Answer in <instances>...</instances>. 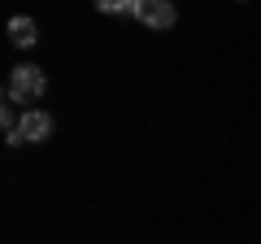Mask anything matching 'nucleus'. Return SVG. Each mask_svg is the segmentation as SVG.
Returning a JSON list of instances; mask_svg holds the SVG:
<instances>
[{"label": "nucleus", "mask_w": 261, "mask_h": 244, "mask_svg": "<svg viewBox=\"0 0 261 244\" xmlns=\"http://www.w3.org/2000/svg\"><path fill=\"white\" fill-rule=\"evenodd\" d=\"M96 9H100V13H130V9H135V0H96Z\"/></svg>", "instance_id": "39448f33"}, {"label": "nucleus", "mask_w": 261, "mask_h": 244, "mask_svg": "<svg viewBox=\"0 0 261 244\" xmlns=\"http://www.w3.org/2000/svg\"><path fill=\"white\" fill-rule=\"evenodd\" d=\"M9 39H13L18 48H31V44L39 39V27H35L31 18H13V22H9Z\"/></svg>", "instance_id": "20e7f679"}, {"label": "nucleus", "mask_w": 261, "mask_h": 244, "mask_svg": "<svg viewBox=\"0 0 261 244\" xmlns=\"http://www.w3.org/2000/svg\"><path fill=\"white\" fill-rule=\"evenodd\" d=\"M53 113L48 109H22V118H18V131L9 135V144H44L48 135H53Z\"/></svg>", "instance_id": "f03ea898"}, {"label": "nucleus", "mask_w": 261, "mask_h": 244, "mask_svg": "<svg viewBox=\"0 0 261 244\" xmlns=\"http://www.w3.org/2000/svg\"><path fill=\"white\" fill-rule=\"evenodd\" d=\"M130 18H135V22H144V27L166 31V27H174V22H178V9L170 5V0H135Z\"/></svg>", "instance_id": "7ed1b4c3"}, {"label": "nucleus", "mask_w": 261, "mask_h": 244, "mask_svg": "<svg viewBox=\"0 0 261 244\" xmlns=\"http://www.w3.org/2000/svg\"><path fill=\"white\" fill-rule=\"evenodd\" d=\"M48 92V79L39 66H18L9 70V83H5V96H9V105H31L39 101V96Z\"/></svg>", "instance_id": "f257e3e1"}, {"label": "nucleus", "mask_w": 261, "mask_h": 244, "mask_svg": "<svg viewBox=\"0 0 261 244\" xmlns=\"http://www.w3.org/2000/svg\"><path fill=\"white\" fill-rule=\"evenodd\" d=\"M235 5H244V0H235Z\"/></svg>", "instance_id": "423d86ee"}]
</instances>
